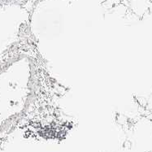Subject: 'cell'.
Listing matches in <instances>:
<instances>
[{
  "mask_svg": "<svg viewBox=\"0 0 152 152\" xmlns=\"http://www.w3.org/2000/svg\"><path fill=\"white\" fill-rule=\"evenodd\" d=\"M150 152H152V140L151 142V146H150Z\"/></svg>",
  "mask_w": 152,
  "mask_h": 152,
  "instance_id": "cell-2",
  "label": "cell"
},
{
  "mask_svg": "<svg viewBox=\"0 0 152 152\" xmlns=\"http://www.w3.org/2000/svg\"><path fill=\"white\" fill-rule=\"evenodd\" d=\"M129 7L136 15L142 16L150 8L149 0H130Z\"/></svg>",
  "mask_w": 152,
  "mask_h": 152,
  "instance_id": "cell-1",
  "label": "cell"
}]
</instances>
